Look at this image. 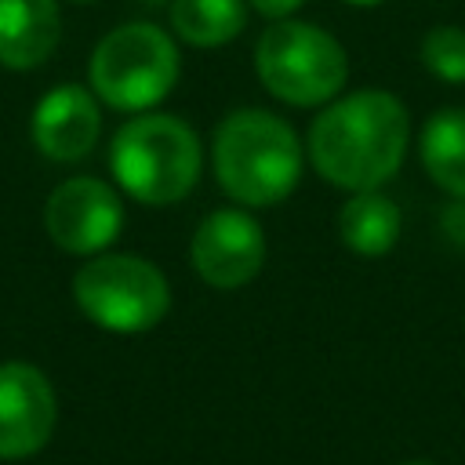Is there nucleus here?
<instances>
[{"mask_svg": "<svg viewBox=\"0 0 465 465\" xmlns=\"http://www.w3.org/2000/svg\"><path fill=\"white\" fill-rule=\"evenodd\" d=\"M411 145L407 105L381 87H360L320 105L305 153L323 182L345 193L381 189L400 174Z\"/></svg>", "mask_w": 465, "mask_h": 465, "instance_id": "1", "label": "nucleus"}, {"mask_svg": "<svg viewBox=\"0 0 465 465\" xmlns=\"http://www.w3.org/2000/svg\"><path fill=\"white\" fill-rule=\"evenodd\" d=\"M211 167L229 200L243 207H276L302 182L305 145L283 116L247 105L225 113L214 127Z\"/></svg>", "mask_w": 465, "mask_h": 465, "instance_id": "2", "label": "nucleus"}, {"mask_svg": "<svg viewBox=\"0 0 465 465\" xmlns=\"http://www.w3.org/2000/svg\"><path fill=\"white\" fill-rule=\"evenodd\" d=\"M200 134L171 113L131 116L109 145V171L116 185L145 207H167L185 200L200 182Z\"/></svg>", "mask_w": 465, "mask_h": 465, "instance_id": "3", "label": "nucleus"}, {"mask_svg": "<svg viewBox=\"0 0 465 465\" xmlns=\"http://www.w3.org/2000/svg\"><path fill=\"white\" fill-rule=\"evenodd\" d=\"M254 73L272 98L294 109H316L341 94L349 80V54L323 25L283 18L262 29L254 44Z\"/></svg>", "mask_w": 465, "mask_h": 465, "instance_id": "4", "label": "nucleus"}, {"mask_svg": "<svg viewBox=\"0 0 465 465\" xmlns=\"http://www.w3.org/2000/svg\"><path fill=\"white\" fill-rule=\"evenodd\" d=\"M91 91L120 113H149L182 76L174 36L153 22H127L105 33L91 54Z\"/></svg>", "mask_w": 465, "mask_h": 465, "instance_id": "5", "label": "nucleus"}, {"mask_svg": "<svg viewBox=\"0 0 465 465\" xmlns=\"http://www.w3.org/2000/svg\"><path fill=\"white\" fill-rule=\"evenodd\" d=\"M80 312L113 334L153 331L171 309L167 276L138 254H94L73 276Z\"/></svg>", "mask_w": 465, "mask_h": 465, "instance_id": "6", "label": "nucleus"}, {"mask_svg": "<svg viewBox=\"0 0 465 465\" xmlns=\"http://www.w3.org/2000/svg\"><path fill=\"white\" fill-rule=\"evenodd\" d=\"M193 272L214 291L247 287L265 265V232L243 207L211 211L189 240Z\"/></svg>", "mask_w": 465, "mask_h": 465, "instance_id": "7", "label": "nucleus"}, {"mask_svg": "<svg viewBox=\"0 0 465 465\" xmlns=\"http://www.w3.org/2000/svg\"><path fill=\"white\" fill-rule=\"evenodd\" d=\"M44 229L69 254H102L124 229L120 193L102 178H65L44 203Z\"/></svg>", "mask_w": 465, "mask_h": 465, "instance_id": "8", "label": "nucleus"}, {"mask_svg": "<svg viewBox=\"0 0 465 465\" xmlns=\"http://www.w3.org/2000/svg\"><path fill=\"white\" fill-rule=\"evenodd\" d=\"M58 403L47 374L33 363H0V458H29L54 432Z\"/></svg>", "mask_w": 465, "mask_h": 465, "instance_id": "9", "label": "nucleus"}, {"mask_svg": "<svg viewBox=\"0 0 465 465\" xmlns=\"http://www.w3.org/2000/svg\"><path fill=\"white\" fill-rule=\"evenodd\" d=\"M102 134V113L94 91L80 84L51 87L33 109V142L58 163L84 160Z\"/></svg>", "mask_w": 465, "mask_h": 465, "instance_id": "10", "label": "nucleus"}, {"mask_svg": "<svg viewBox=\"0 0 465 465\" xmlns=\"http://www.w3.org/2000/svg\"><path fill=\"white\" fill-rule=\"evenodd\" d=\"M62 36L54 0H0V65L36 69L51 58Z\"/></svg>", "mask_w": 465, "mask_h": 465, "instance_id": "11", "label": "nucleus"}, {"mask_svg": "<svg viewBox=\"0 0 465 465\" xmlns=\"http://www.w3.org/2000/svg\"><path fill=\"white\" fill-rule=\"evenodd\" d=\"M403 214L392 196L381 189L349 193V200L338 211V240L360 254V258H381L400 243Z\"/></svg>", "mask_w": 465, "mask_h": 465, "instance_id": "12", "label": "nucleus"}, {"mask_svg": "<svg viewBox=\"0 0 465 465\" xmlns=\"http://www.w3.org/2000/svg\"><path fill=\"white\" fill-rule=\"evenodd\" d=\"M421 167L447 196L465 200V109H436L418 138Z\"/></svg>", "mask_w": 465, "mask_h": 465, "instance_id": "13", "label": "nucleus"}, {"mask_svg": "<svg viewBox=\"0 0 465 465\" xmlns=\"http://www.w3.org/2000/svg\"><path fill=\"white\" fill-rule=\"evenodd\" d=\"M247 0H171V29L189 47H225L247 29Z\"/></svg>", "mask_w": 465, "mask_h": 465, "instance_id": "14", "label": "nucleus"}, {"mask_svg": "<svg viewBox=\"0 0 465 465\" xmlns=\"http://www.w3.org/2000/svg\"><path fill=\"white\" fill-rule=\"evenodd\" d=\"M421 65L447 80V84H465V29L461 25H432L421 36Z\"/></svg>", "mask_w": 465, "mask_h": 465, "instance_id": "15", "label": "nucleus"}, {"mask_svg": "<svg viewBox=\"0 0 465 465\" xmlns=\"http://www.w3.org/2000/svg\"><path fill=\"white\" fill-rule=\"evenodd\" d=\"M305 0H247L251 11H258L262 18L269 22H283V18H294V11L302 7Z\"/></svg>", "mask_w": 465, "mask_h": 465, "instance_id": "16", "label": "nucleus"}, {"mask_svg": "<svg viewBox=\"0 0 465 465\" xmlns=\"http://www.w3.org/2000/svg\"><path fill=\"white\" fill-rule=\"evenodd\" d=\"M345 4H356V7H374V4H381V0H345Z\"/></svg>", "mask_w": 465, "mask_h": 465, "instance_id": "17", "label": "nucleus"}, {"mask_svg": "<svg viewBox=\"0 0 465 465\" xmlns=\"http://www.w3.org/2000/svg\"><path fill=\"white\" fill-rule=\"evenodd\" d=\"M403 465H432V461H403Z\"/></svg>", "mask_w": 465, "mask_h": 465, "instance_id": "18", "label": "nucleus"}, {"mask_svg": "<svg viewBox=\"0 0 465 465\" xmlns=\"http://www.w3.org/2000/svg\"><path fill=\"white\" fill-rule=\"evenodd\" d=\"M73 4H94V0H73Z\"/></svg>", "mask_w": 465, "mask_h": 465, "instance_id": "19", "label": "nucleus"}, {"mask_svg": "<svg viewBox=\"0 0 465 465\" xmlns=\"http://www.w3.org/2000/svg\"><path fill=\"white\" fill-rule=\"evenodd\" d=\"M142 4H163V0H142Z\"/></svg>", "mask_w": 465, "mask_h": 465, "instance_id": "20", "label": "nucleus"}]
</instances>
